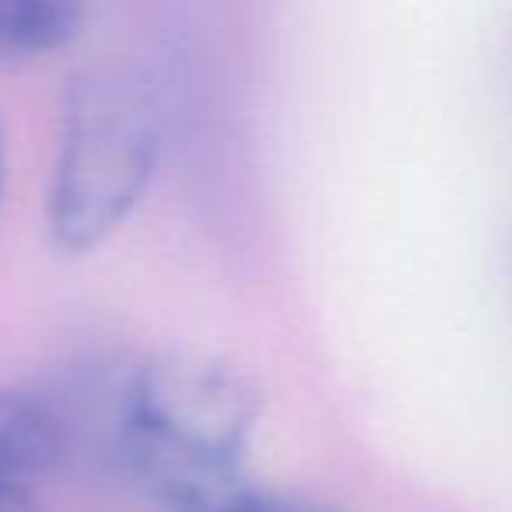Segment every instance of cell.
Segmentation results:
<instances>
[{"mask_svg":"<svg viewBox=\"0 0 512 512\" xmlns=\"http://www.w3.org/2000/svg\"><path fill=\"white\" fill-rule=\"evenodd\" d=\"M260 411V390L239 365L151 358L123 390V460L162 512H235L256 488L249 446Z\"/></svg>","mask_w":512,"mask_h":512,"instance_id":"6da1fadb","label":"cell"},{"mask_svg":"<svg viewBox=\"0 0 512 512\" xmlns=\"http://www.w3.org/2000/svg\"><path fill=\"white\" fill-rule=\"evenodd\" d=\"M71 449V414L39 386H0V484L36 488Z\"/></svg>","mask_w":512,"mask_h":512,"instance_id":"3957f363","label":"cell"},{"mask_svg":"<svg viewBox=\"0 0 512 512\" xmlns=\"http://www.w3.org/2000/svg\"><path fill=\"white\" fill-rule=\"evenodd\" d=\"M4 183H8V134H4V120H0V200H4Z\"/></svg>","mask_w":512,"mask_h":512,"instance_id":"52a82bcc","label":"cell"},{"mask_svg":"<svg viewBox=\"0 0 512 512\" xmlns=\"http://www.w3.org/2000/svg\"><path fill=\"white\" fill-rule=\"evenodd\" d=\"M235 512H344V509L316 502V498H306V495H288V491H274V488H264V484H256V488L235 505Z\"/></svg>","mask_w":512,"mask_h":512,"instance_id":"5b68a950","label":"cell"},{"mask_svg":"<svg viewBox=\"0 0 512 512\" xmlns=\"http://www.w3.org/2000/svg\"><path fill=\"white\" fill-rule=\"evenodd\" d=\"M0 512H43L39 491L22 484H0Z\"/></svg>","mask_w":512,"mask_h":512,"instance_id":"8992f818","label":"cell"},{"mask_svg":"<svg viewBox=\"0 0 512 512\" xmlns=\"http://www.w3.org/2000/svg\"><path fill=\"white\" fill-rule=\"evenodd\" d=\"M162 151V113L148 85L92 67L67 88L50 183V232L67 253L102 246L134 214Z\"/></svg>","mask_w":512,"mask_h":512,"instance_id":"7a4b0ae2","label":"cell"},{"mask_svg":"<svg viewBox=\"0 0 512 512\" xmlns=\"http://www.w3.org/2000/svg\"><path fill=\"white\" fill-rule=\"evenodd\" d=\"M85 11L71 0H0V67H25L67 50Z\"/></svg>","mask_w":512,"mask_h":512,"instance_id":"277c9868","label":"cell"}]
</instances>
